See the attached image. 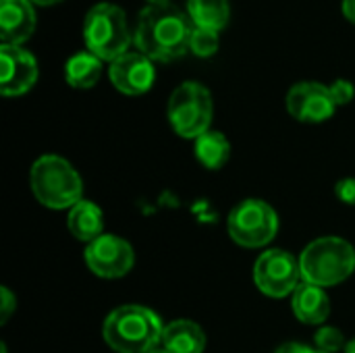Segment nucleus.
Masks as SVG:
<instances>
[{"instance_id": "f8f14e48", "label": "nucleus", "mask_w": 355, "mask_h": 353, "mask_svg": "<svg viewBox=\"0 0 355 353\" xmlns=\"http://www.w3.org/2000/svg\"><path fill=\"white\" fill-rule=\"evenodd\" d=\"M110 83L125 96H141L152 89L156 81L154 60L141 52H127L110 62L108 67Z\"/></svg>"}, {"instance_id": "6e6552de", "label": "nucleus", "mask_w": 355, "mask_h": 353, "mask_svg": "<svg viewBox=\"0 0 355 353\" xmlns=\"http://www.w3.org/2000/svg\"><path fill=\"white\" fill-rule=\"evenodd\" d=\"M302 266L300 258H295L287 250H266L258 256L254 264V283L256 287L272 298L283 300L293 295L297 285L302 283Z\"/></svg>"}, {"instance_id": "dca6fc26", "label": "nucleus", "mask_w": 355, "mask_h": 353, "mask_svg": "<svg viewBox=\"0 0 355 353\" xmlns=\"http://www.w3.org/2000/svg\"><path fill=\"white\" fill-rule=\"evenodd\" d=\"M69 233L83 243H92L104 235V212L89 200H81L69 210L67 216Z\"/></svg>"}, {"instance_id": "f3484780", "label": "nucleus", "mask_w": 355, "mask_h": 353, "mask_svg": "<svg viewBox=\"0 0 355 353\" xmlns=\"http://www.w3.org/2000/svg\"><path fill=\"white\" fill-rule=\"evenodd\" d=\"M193 154L204 169L218 171L231 158V141L223 131L210 129L193 141Z\"/></svg>"}, {"instance_id": "423d86ee", "label": "nucleus", "mask_w": 355, "mask_h": 353, "mask_svg": "<svg viewBox=\"0 0 355 353\" xmlns=\"http://www.w3.org/2000/svg\"><path fill=\"white\" fill-rule=\"evenodd\" d=\"M166 117L179 137L196 141L210 131L214 117L212 94L200 81H183L168 98Z\"/></svg>"}, {"instance_id": "aec40b11", "label": "nucleus", "mask_w": 355, "mask_h": 353, "mask_svg": "<svg viewBox=\"0 0 355 353\" xmlns=\"http://www.w3.org/2000/svg\"><path fill=\"white\" fill-rule=\"evenodd\" d=\"M218 31L204 29V27H193L191 37H189V52H193L200 58H210L212 54L218 52Z\"/></svg>"}, {"instance_id": "a211bd4d", "label": "nucleus", "mask_w": 355, "mask_h": 353, "mask_svg": "<svg viewBox=\"0 0 355 353\" xmlns=\"http://www.w3.org/2000/svg\"><path fill=\"white\" fill-rule=\"evenodd\" d=\"M102 62L96 54H92L89 50L85 52H77L73 54L67 64H64V79L71 87L75 89H89L94 87L100 77H102Z\"/></svg>"}, {"instance_id": "c756f323", "label": "nucleus", "mask_w": 355, "mask_h": 353, "mask_svg": "<svg viewBox=\"0 0 355 353\" xmlns=\"http://www.w3.org/2000/svg\"><path fill=\"white\" fill-rule=\"evenodd\" d=\"M150 353H171V352H166L164 347H158V350H154V352H150Z\"/></svg>"}, {"instance_id": "39448f33", "label": "nucleus", "mask_w": 355, "mask_h": 353, "mask_svg": "<svg viewBox=\"0 0 355 353\" xmlns=\"http://www.w3.org/2000/svg\"><path fill=\"white\" fill-rule=\"evenodd\" d=\"M83 40L92 54L108 62L127 54L135 42L125 10L110 2H98L87 10L83 19Z\"/></svg>"}, {"instance_id": "2eb2a0df", "label": "nucleus", "mask_w": 355, "mask_h": 353, "mask_svg": "<svg viewBox=\"0 0 355 353\" xmlns=\"http://www.w3.org/2000/svg\"><path fill=\"white\" fill-rule=\"evenodd\" d=\"M160 347L171 353H204L206 333L198 322L187 318H177L164 327Z\"/></svg>"}, {"instance_id": "f257e3e1", "label": "nucleus", "mask_w": 355, "mask_h": 353, "mask_svg": "<svg viewBox=\"0 0 355 353\" xmlns=\"http://www.w3.org/2000/svg\"><path fill=\"white\" fill-rule=\"evenodd\" d=\"M193 23L187 12L175 4L146 6L137 17L133 31L137 52L156 62H171L189 50Z\"/></svg>"}, {"instance_id": "6ab92c4d", "label": "nucleus", "mask_w": 355, "mask_h": 353, "mask_svg": "<svg viewBox=\"0 0 355 353\" xmlns=\"http://www.w3.org/2000/svg\"><path fill=\"white\" fill-rule=\"evenodd\" d=\"M187 15L193 27L223 31L231 19L229 0H187Z\"/></svg>"}, {"instance_id": "b1692460", "label": "nucleus", "mask_w": 355, "mask_h": 353, "mask_svg": "<svg viewBox=\"0 0 355 353\" xmlns=\"http://www.w3.org/2000/svg\"><path fill=\"white\" fill-rule=\"evenodd\" d=\"M335 196L339 198V202L355 206V177H345L335 185Z\"/></svg>"}, {"instance_id": "a878e982", "label": "nucleus", "mask_w": 355, "mask_h": 353, "mask_svg": "<svg viewBox=\"0 0 355 353\" xmlns=\"http://www.w3.org/2000/svg\"><path fill=\"white\" fill-rule=\"evenodd\" d=\"M341 12H343V17H345L349 23H354L355 25V0H343V2H341Z\"/></svg>"}, {"instance_id": "412c9836", "label": "nucleus", "mask_w": 355, "mask_h": 353, "mask_svg": "<svg viewBox=\"0 0 355 353\" xmlns=\"http://www.w3.org/2000/svg\"><path fill=\"white\" fill-rule=\"evenodd\" d=\"M314 347H318L320 352L324 353H337L345 352L347 347V341H345V335L341 329L337 327H320L314 335Z\"/></svg>"}, {"instance_id": "f03ea898", "label": "nucleus", "mask_w": 355, "mask_h": 353, "mask_svg": "<svg viewBox=\"0 0 355 353\" xmlns=\"http://www.w3.org/2000/svg\"><path fill=\"white\" fill-rule=\"evenodd\" d=\"M102 335L112 352L150 353L162 345L164 325L154 310L129 304L114 308L106 316Z\"/></svg>"}, {"instance_id": "7ed1b4c3", "label": "nucleus", "mask_w": 355, "mask_h": 353, "mask_svg": "<svg viewBox=\"0 0 355 353\" xmlns=\"http://www.w3.org/2000/svg\"><path fill=\"white\" fill-rule=\"evenodd\" d=\"M29 187L33 198L50 210H71L83 200L81 175L56 154H44L31 164Z\"/></svg>"}, {"instance_id": "20e7f679", "label": "nucleus", "mask_w": 355, "mask_h": 353, "mask_svg": "<svg viewBox=\"0 0 355 353\" xmlns=\"http://www.w3.org/2000/svg\"><path fill=\"white\" fill-rule=\"evenodd\" d=\"M302 279L316 287H335L355 270V248L343 237L327 235L306 246L300 256Z\"/></svg>"}, {"instance_id": "393cba45", "label": "nucleus", "mask_w": 355, "mask_h": 353, "mask_svg": "<svg viewBox=\"0 0 355 353\" xmlns=\"http://www.w3.org/2000/svg\"><path fill=\"white\" fill-rule=\"evenodd\" d=\"M275 353H324V352H320L318 347H310V345H304V343L289 341V343H283L281 347H277V352Z\"/></svg>"}, {"instance_id": "ddd939ff", "label": "nucleus", "mask_w": 355, "mask_h": 353, "mask_svg": "<svg viewBox=\"0 0 355 353\" xmlns=\"http://www.w3.org/2000/svg\"><path fill=\"white\" fill-rule=\"evenodd\" d=\"M37 25L35 8L29 0H0V42L2 46H21Z\"/></svg>"}, {"instance_id": "cd10ccee", "label": "nucleus", "mask_w": 355, "mask_h": 353, "mask_svg": "<svg viewBox=\"0 0 355 353\" xmlns=\"http://www.w3.org/2000/svg\"><path fill=\"white\" fill-rule=\"evenodd\" d=\"M150 6H164V4H171V0H146Z\"/></svg>"}, {"instance_id": "7c9ffc66", "label": "nucleus", "mask_w": 355, "mask_h": 353, "mask_svg": "<svg viewBox=\"0 0 355 353\" xmlns=\"http://www.w3.org/2000/svg\"><path fill=\"white\" fill-rule=\"evenodd\" d=\"M0 353H6V345H4V343L0 345Z\"/></svg>"}, {"instance_id": "4468645a", "label": "nucleus", "mask_w": 355, "mask_h": 353, "mask_svg": "<svg viewBox=\"0 0 355 353\" xmlns=\"http://www.w3.org/2000/svg\"><path fill=\"white\" fill-rule=\"evenodd\" d=\"M291 310L300 322L322 327L331 316V300L322 287L302 281L291 295Z\"/></svg>"}, {"instance_id": "1a4fd4ad", "label": "nucleus", "mask_w": 355, "mask_h": 353, "mask_svg": "<svg viewBox=\"0 0 355 353\" xmlns=\"http://www.w3.org/2000/svg\"><path fill=\"white\" fill-rule=\"evenodd\" d=\"M83 258L87 268L100 279H121L135 266L133 246L127 239L110 233H104L96 241L87 243Z\"/></svg>"}, {"instance_id": "4be33fe9", "label": "nucleus", "mask_w": 355, "mask_h": 353, "mask_svg": "<svg viewBox=\"0 0 355 353\" xmlns=\"http://www.w3.org/2000/svg\"><path fill=\"white\" fill-rule=\"evenodd\" d=\"M329 87H331V94H333V100L337 106H345L355 98V85L347 79H335Z\"/></svg>"}, {"instance_id": "0eeeda50", "label": "nucleus", "mask_w": 355, "mask_h": 353, "mask_svg": "<svg viewBox=\"0 0 355 353\" xmlns=\"http://www.w3.org/2000/svg\"><path fill=\"white\" fill-rule=\"evenodd\" d=\"M229 237L250 250H258L268 246L279 233V214L277 210L258 198H250L239 202L227 218Z\"/></svg>"}, {"instance_id": "9d476101", "label": "nucleus", "mask_w": 355, "mask_h": 353, "mask_svg": "<svg viewBox=\"0 0 355 353\" xmlns=\"http://www.w3.org/2000/svg\"><path fill=\"white\" fill-rule=\"evenodd\" d=\"M40 77L35 56L23 46H0V94L17 98L27 94Z\"/></svg>"}, {"instance_id": "bb28decb", "label": "nucleus", "mask_w": 355, "mask_h": 353, "mask_svg": "<svg viewBox=\"0 0 355 353\" xmlns=\"http://www.w3.org/2000/svg\"><path fill=\"white\" fill-rule=\"evenodd\" d=\"M33 6H52V4H58L62 0H29Z\"/></svg>"}, {"instance_id": "5701e85b", "label": "nucleus", "mask_w": 355, "mask_h": 353, "mask_svg": "<svg viewBox=\"0 0 355 353\" xmlns=\"http://www.w3.org/2000/svg\"><path fill=\"white\" fill-rule=\"evenodd\" d=\"M17 310V295L8 287H0V325H6Z\"/></svg>"}, {"instance_id": "9b49d317", "label": "nucleus", "mask_w": 355, "mask_h": 353, "mask_svg": "<svg viewBox=\"0 0 355 353\" xmlns=\"http://www.w3.org/2000/svg\"><path fill=\"white\" fill-rule=\"evenodd\" d=\"M287 110L300 123H324L335 114L337 104L329 85L300 81L287 94Z\"/></svg>"}, {"instance_id": "c85d7f7f", "label": "nucleus", "mask_w": 355, "mask_h": 353, "mask_svg": "<svg viewBox=\"0 0 355 353\" xmlns=\"http://www.w3.org/2000/svg\"><path fill=\"white\" fill-rule=\"evenodd\" d=\"M345 353H355V339L347 341V347H345Z\"/></svg>"}]
</instances>
